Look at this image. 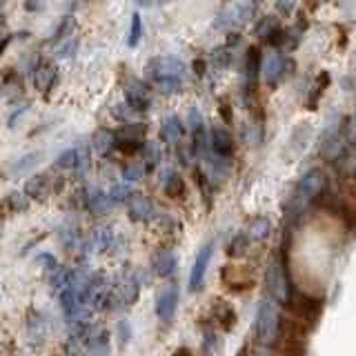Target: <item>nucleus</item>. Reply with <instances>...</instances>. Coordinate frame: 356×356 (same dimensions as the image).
Segmentation results:
<instances>
[{
  "label": "nucleus",
  "mask_w": 356,
  "mask_h": 356,
  "mask_svg": "<svg viewBox=\"0 0 356 356\" xmlns=\"http://www.w3.org/2000/svg\"><path fill=\"white\" fill-rule=\"evenodd\" d=\"M38 159H40V154H27V156H22L20 163H16V165H14V170H11V172H14V174H22L25 170H29V167L36 165Z\"/></svg>",
  "instance_id": "cd10ccee"
},
{
  "label": "nucleus",
  "mask_w": 356,
  "mask_h": 356,
  "mask_svg": "<svg viewBox=\"0 0 356 356\" xmlns=\"http://www.w3.org/2000/svg\"><path fill=\"white\" fill-rule=\"evenodd\" d=\"M27 334H29V341L31 343H42L44 341V334H47V325H44V318L42 314H31L27 321Z\"/></svg>",
  "instance_id": "4be33fe9"
},
{
  "label": "nucleus",
  "mask_w": 356,
  "mask_h": 356,
  "mask_svg": "<svg viewBox=\"0 0 356 356\" xmlns=\"http://www.w3.org/2000/svg\"><path fill=\"white\" fill-rule=\"evenodd\" d=\"M289 305H292V309L296 312V316L300 321H312L318 316L321 312V300L312 298V296H292L289 298Z\"/></svg>",
  "instance_id": "f8f14e48"
},
{
  "label": "nucleus",
  "mask_w": 356,
  "mask_h": 356,
  "mask_svg": "<svg viewBox=\"0 0 356 356\" xmlns=\"http://www.w3.org/2000/svg\"><path fill=\"white\" fill-rule=\"evenodd\" d=\"M325 185H327V174L323 172L321 167H314V170H309L303 178H300L292 192V198H289V207H287L289 220L296 222L303 218L309 205L323 194Z\"/></svg>",
  "instance_id": "f257e3e1"
},
{
  "label": "nucleus",
  "mask_w": 356,
  "mask_h": 356,
  "mask_svg": "<svg viewBox=\"0 0 356 356\" xmlns=\"http://www.w3.org/2000/svg\"><path fill=\"white\" fill-rule=\"evenodd\" d=\"M270 232H272V222L259 216L252 220V225L248 227V232H245V236H248V241H265L270 236Z\"/></svg>",
  "instance_id": "412c9836"
},
{
  "label": "nucleus",
  "mask_w": 356,
  "mask_h": 356,
  "mask_svg": "<svg viewBox=\"0 0 356 356\" xmlns=\"http://www.w3.org/2000/svg\"><path fill=\"white\" fill-rule=\"evenodd\" d=\"M209 145H211V152H214L216 159L227 161L234 156V138L232 134L225 127H214L209 134Z\"/></svg>",
  "instance_id": "1a4fd4ad"
},
{
  "label": "nucleus",
  "mask_w": 356,
  "mask_h": 356,
  "mask_svg": "<svg viewBox=\"0 0 356 356\" xmlns=\"http://www.w3.org/2000/svg\"><path fill=\"white\" fill-rule=\"evenodd\" d=\"M256 341H259L263 348H272L278 341V334H281V314H278L276 300L272 303L270 298H263L256 309Z\"/></svg>",
  "instance_id": "7ed1b4c3"
},
{
  "label": "nucleus",
  "mask_w": 356,
  "mask_h": 356,
  "mask_svg": "<svg viewBox=\"0 0 356 356\" xmlns=\"http://www.w3.org/2000/svg\"><path fill=\"white\" fill-rule=\"evenodd\" d=\"M7 203L11 207V211H25L29 207V200L25 194H18V192H11L9 198H7Z\"/></svg>",
  "instance_id": "bb28decb"
},
{
  "label": "nucleus",
  "mask_w": 356,
  "mask_h": 356,
  "mask_svg": "<svg viewBox=\"0 0 356 356\" xmlns=\"http://www.w3.org/2000/svg\"><path fill=\"white\" fill-rule=\"evenodd\" d=\"M56 83V67L47 60H38L33 67V85L40 92H47V89Z\"/></svg>",
  "instance_id": "2eb2a0df"
},
{
  "label": "nucleus",
  "mask_w": 356,
  "mask_h": 356,
  "mask_svg": "<svg viewBox=\"0 0 356 356\" xmlns=\"http://www.w3.org/2000/svg\"><path fill=\"white\" fill-rule=\"evenodd\" d=\"M125 100L134 111H147L152 107L149 87L140 81H129L125 85Z\"/></svg>",
  "instance_id": "0eeeda50"
},
{
  "label": "nucleus",
  "mask_w": 356,
  "mask_h": 356,
  "mask_svg": "<svg viewBox=\"0 0 356 356\" xmlns=\"http://www.w3.org/2000/svg\"><path fill=\"white\" fill-rule=\"evenodd\" d=\"M343 129L339 125H334L325 131V136H323V145H321V152L325 159L334 161L339 159V154L343 152Z\"/></svg>",
  "instance_id": "ddd939ff"
},
{
  "label": "nucleus",
  "mask_w": 356,
  "mask_h": 356,
  "mask_svg": "<svg viewBox=\"0 0 356 356\" xmlns=\"http://www.w3.org/2000/svg\"><path fill=\"white\" fill-rule=\"evenodd\" d=\"M256 7L259 3L256 0H229L220 7V11L216 14L214 27L222 29V31H232V29H241L243 25L254 18Z\"/></svg>",
  "instance_id": "20e7f679"
},
{
  "label": "nucleus",
  "mask_w": 356,
  "mask_h": 356,
  "mask_svg": "<svg viewBox=\"0 0 356 356\" xmlns=\"http://www.w3.org/2000/svg\"><path fill=\"white\" fill-rule=\"evenodd\" d=\"M211 254H214V243H205L200 252L196 254V261H194V267H192V274H189V289L196 292V289L203 285L205 281V272H207V265L211 261Z\"/></svg>",
  "instance_id": "6e6552de"
},
{
  "label": "nucleus",
  "mask_w": 356,
  "mask_h": 356,
  "mask_svg": "<svg viewBox=\"0 0 356 356\" xmlns=\"http://www.w3.org/2000/svg\"><path fill=\"white\" fill-rule=\"evenodd\" d=\"M343 138L348 145H356V114H352L348 120L343 122Z\"/></svg>",
  "instance_id": "a878e982"
},
{
  "label": "nucleus",
  "mask_w": 356,
  "mask_h": 356,
  "mask_svg": "<svg viewBox=\"0 0 356 356\" xmlns=\"http://www.w3.org/2000/svg\"><path fill=\"white\" fill-rule=\"evenodd\" d=\"M138 283L136 278H125L120 285H116L111 289V300H116V303H122V305H131L134 300L138 298Z\"/></svg>",
  "instance_id": "4468645a"
},
{
  "label": "nucleus",
  "mask_w": 356,
  "mask_h": 356,
  "mask_svg": "<svg viewBox=\"0 0 356 356\" xmlns=\"http://www.w3.org/2000/svg\"><path fill=\"white\" fill-rule=\"evenodd\" d=\"M261 74H263L265 83L270 87H276L278 83H281V78L285 74V60L276 49L267 51L261 58Z\"/></svg>",
  "instance_id": "423d86ee"
},
{
  "label": "nucleus",
  "mask_w": 356,
  "mask_h": 356,
  "mask_svg": "<svg viewBox=\"0 0 356 356\" xmlns=\"http://www.w3.org/2000/svg\"><path fill=\"white\" fill-rule=\"evenodd\" d=\"M111 147H116V134L109 129H98L94 134V149L98 154H107Z\"/></svg>",
  "instance_id": "5701e85b"
},
{
  "label": "nucleus",
  "mask_w": 356,
  "mask_h": 356,
  "mask_svg": "<svg viewBox=\"0 0 356 356\" xmlns=\"http://www.w3.org/2000/svg\"><path fill=\"white\" fill-rule=\"evenodd\" d=\"M129 196H131V189H129V185H125V183L109 189V198L114 200V203H122V200H127Z\"/></svg>",
  "instance_id": "c85d7f7f"
},
{
  "label": "nucleus",
  "mask_w": 356,
  "mask_h": 356,
  "mask_svg": "<svg viewBox=\"0 0 356 356\" xmlns=\"http://www.w3.org/2000/svg\"><path fill=\"white\" fill-rule=\"evenodd\" d=\"M145 159H147V170H152V167L161 161V149L156 143H147V147H145Z\"/></svg>",
  "instance_id": "c756f323"
},
{
  "label": "nucleus",
  "mask_w": 356,
  "mask_h": 356,
  "mask_svg": "<svg viewBox=\"0 0 356 356\" xmlns=\"http://www.w3.org/2000/svg\"><path fill=\"white\" fill-rule=\"evenodd\" d=\"M176 265H178V261H176L174 252H170V250H161L159 254L154 256V261H152L154 272L159 274L161 278L172 276L176 272Z\"/></svg>",
  "instance_id": "f3484780"
},
{
  "label": "nucleus",
  "mask_w": 356,
  "mask_h": 356,
  "mask_svg": "<svg viewBox=\"0 0 356 356\" xmlns=\"http://www.w3.org/2000/svg\"><path fill=\"white\" fill-rule=\"evenodd\" d=\"M111 203H114V200L109 198V194L100 192V189H96V187L85 192V205L92 214H105V211L111 207Z\"/></svg>",
  "instance_id": "dca6fc26"
},
{
  "label": "nucleus",
  "mask_w": 356,
  "mask_h": 356,
  "mask_svg": "<svg viewBox=\"0 0 356 356\" xmlns=\"http://www.w3.org/2000/svg\"><path fill=\"white\" fill-rule=\"evenodd\" d=\"M161 136L165 143H178L183 140L185 136V127H183V120L176 118V116H170L163 120V127H161Z\"/></svg>",
  "instance_id": "a211bd4d"
},
{
  "label": "nucleus",
  "mask_w": 356,
  "mask_h": 356,
  "mask_svg": "<svg viewBox=\"0 0 356 356\" xmlns=\"http://www.w3.org/2000/svg\"><path fill=\"white\" fill-rule=\"evenodd\" d=\"M178 307V289L174 285L165 287L163 292L156 298V316H159L163 323H172L174 314Z\"/></svg>",
  "instance_id": "9d476101"
},
{
  "label": "nucleus",
  "mask_w": 356,
  "mask_h": 356,
  "mask_svg": "<svg viewBox=\"0 0 356 356\" xmlns=\"http://www.w3.org/2000/svg\"><path fill=\"white\" fill-rule=\"evenodd\" d=\"M36 263H38V265H42L47 272H54L56 267H58V261H56L51 254H38V256H36Z\"/></svg>",
  "instance_id": "473e14b6"
},
{
  "label": "nucleus",
  "mask_w": 356,
  "mask_h": 356,
  "mask_svg": "<svg viewBox=\"0 0 356 356\" xmlns=\"http://www.w3.org/2000/svg\"><path fill=\"white\" fill-rule=\"evenodd\" d=\"M259 49H250L248 51V60H245V92H250V87L256 83V76L261 72V58H259Z\"/></svg>",
  "instance_id": "6ab92c4d"
},
{
  "label": "nucleus",
  "mask_w": 356,
  "mask_h": 356,
  "mask_svg": "<svg viewBox=\"0 0 356 356\" xmlns=\"http://www.w3.org/2000/svg\"><path fill=\"white\" fill-rule=\"evenodd\" d=\"M296 7V0H276V9L281 11L283 16H289Z\"/></svg>",
  "instance_id": "72a5a7b5"
},
{
  "label": "nucleus",
  "mask_w": 356,
  "mask_h": 356,
  "mask_svg": "<svg viewBox=\"0 0 356 356\" xmlns=\"http://www.w3.org/2000/svg\"><path fill=\"white\" fill-rule=\"evenodd\" d=\"M140 36H143V20H140V14H134L131 25H129V36H127L129 47H136V44L140 42Z\"/></svg>",
  "instance_id": "393cba45"
},
{
  "label": "nucleus",
  "mask_w": 356,
  "mask_h": 356,
  "mask_svg": "<svg viewBox=\"0 0 356 356\" xmlns=\"http://www.w3.org/2000/svg\"><path fill=\"white\" fill-rule=\"evenodd\" d=\"M265 287L267 294L272 296V300L281 305H289V298H292V285H289L287 270H285V261L283 256L278 254L267 265V274H265Z\"/></svg>",
  "instance_id": "39448f33"
},
{
  "label": "nucleus",
  "mask_w": 356,
  "mask_h": 356,
  "mask_svg": "<svg viewBox=\"0 0 356 356\" xmlns=\"http://www.w3.org/2000/svg\"><path fill=\"white\" fill-rule=\"evenodd\" d=\"M256 31H259V36H261V38H270L272 33L276 31V22H274L272 18H265V20L261 22V25L256 27Z\"/></svg>",
  "instance_id": "2f4dec72"
},
{
  "label": "nucleus",
  "mask_w": 356,
  "mask_h": 356,
  "mask_svg": "<svg viewBox=\"0 0 356 356\" xmlns=\"http://www.w3.org/2000/svg\"><path fill=\"white\" fill-rule=\"evenodd\" d=\"M163 187H165V194L170 196V198H181L183 192H185L183 178L178 176L176 172H167V178L163 181Z\"/></svg>",
  "instance_id": "b1692460"
},
{
  "label": "nucleus",
  "mask_w": 356,
  "mask_h": 356,
  "mask_svg": "<svg viewBox=\"0 0 356 356\" xmlns=\"http://www.w3.org/2000/svg\"><path fill=\"white\" fill-rule=\"evenodd\" d=\"M9 42H11V33L5 31V29H0V56H3V51L7 49Z\"/></svg>",
  "instance_id": "f704fd0d"
},
{
  "label": "nucleus",
  "mask_w": 356,
  "mask_h": 356,
  "mask_svg": "<svg viewBox=\"0 0 356 356\" xmlns=\"http://www.w3.org/2000/svg\"><path fill=\"white\" fill-rule=\"evenodd\" d=\"M0 7H3V0H0Z\"/></svg>",
  "instance_id": "4c0bfd02"
},
{
  "label": "nucleus",
  "mask_w": 356,
  "mask_h": 356,
  "mask_svg": "<svg viewBox=\"0 0 356 356\" xmlns=\"http://www.w3.org/2000/svg\"><path fill=\"white\" fill-rule=\"evenodd\" d=\"M127 207H129L131 220H136V222H147L154 216L152 200L140 192H131V196L127 198Z\"/></svg>",
  "instance_id": "9b49d317"
},
{
  "label": "nucleus",
  "mask_w": 356,
  "mask_h": 356,
  "mask_svg": "<svg viewBox=\"0 0 356 356\" xmlns=\"http://www.w3.org/2000/svg\"><path fill=\"white\" fill-rule=\"evenodd\" d=\"M145 74L161 92L174 94L181 89L185 81L187 67L183 65V60L174 58V56H156V58L145 65Z\"/></svg>",
  "instance_id": "f03ea898"
},
{
  "label": "nucleus",
  "mask_w": 356,
  "mask_h": 356,
  "mask_svg": "<svg viewBox=\"0 0 356 356\" xmlns=\"http://www.w3.org/2000/svg\"><path fill=\"white\" fill-rule=\"evenodd\" d=\"M25 7H27L29 11H33V9H42V0H27Z\"/></svg>",
  "instance_id": "e433bc0d"
},
{
  "label": "nucleus",
  "mask_w": 356,
  "mask_h": 356,
  "mask_svg": "<svg viewBox=\"0 0 356 356\" xmlns=\"http://www.w3.org/2000/svg\"><path fill=\"white\" fill-rule=\"evenodd\" d=\"M140 176H143V167H140V165H134V163H129V165L122 167V178H125L127 183H131V181H138Z\"/></svg>",
  "instance_id": "7c9ffc66"
},
{
  "label": "nucleus",
  "mask_w": 356,
  "mask_h": 356,
  "mask_svg": "<svg viewBox=\"0 0 356 356\" xmlns=\"http://www.w3.org/2000/svg\"><path fill=\"white\" fill-rule=\"evenodd\" d=\"M118 332H120V341L127 343L129 341V327H127V323H118Z\"/></svg>",
  "instance_id": "c9c22d12"
},
{
  "label": "nucleus",
  "mask_w": 356,
  "mask_h": 356,
  "mask_svg": "<svg viewBox=\"0 0 356 356\" xmlns=\"http://www.w3.org/2000/svg\"><path fill=\"white\" fill-rule=\"evenodd\" d=\"M49 192V176L47 174H36L33 178H29L25 185V194L31 198H44Z\"/></svg>",
  "instance_id": "aec40b11"
}]
</instances>
